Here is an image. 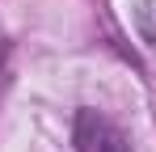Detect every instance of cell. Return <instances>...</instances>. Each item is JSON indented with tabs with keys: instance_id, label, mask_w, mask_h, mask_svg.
<instances>
[{
	"instance_id": "obj_1",
	"label": "cell",
	"mask_w": 156,
	"mask_h": 152,
	"mask_svg": "<svg viewBox=\"0 0 156 152\" xmlns=\"http://www.w3.org/2000/svg\"><path fill=\"white\" fill-rule=\"evenodd\" d=\"M72 144H76V152H131L127 135L110 123L105 114H97V110H80L76 114Z\"/></svg>"
}]
</instances>
